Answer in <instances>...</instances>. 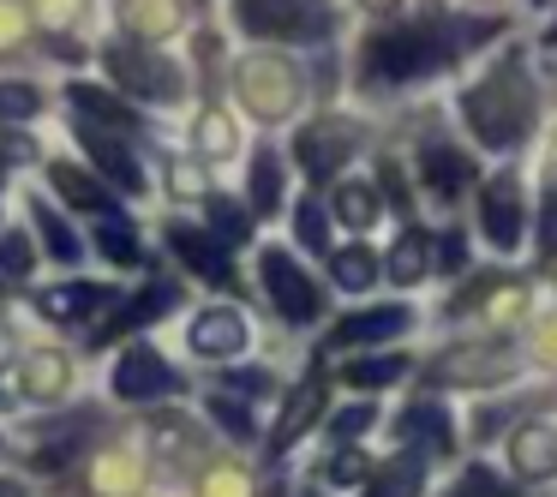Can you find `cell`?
<instances>
[{
	"instance_id": "1",
	"label": "cell",
	"mask_w": 557,
	"mask_h": 497,
	"mask_svg": "<svg viewBox=\"0 0 557 497\" xmlns=\"http://www.w3.org/2000/svg\"><path fill=\"white\" fill-rule=\"evenodd\" d=\"M461 109H468V126H473V133H480L492 150L516 145V138L533 126V85H528V73H521L516 54H509V61L497 66L485 85H473Z\"/></svg>"
},
{
	"instance_id": "2",
	"label": "cell",
	"mask_w": 557,
	"mask_h": 497,
	"mask_svg": "<svg viewBox=\"0 0 557 497\" xmlns=\"http://www.w3.org/2000/svg\"><path fill=\"white\" fill-rule=\"evenodd\" d=\"M234 25L246 37H330L336 30V7L330 0H234Z\"/></svg>"
},
{
	"instance_id": "3",
	"label": "cell",
	"mask_w": 557,
	"mask_h": 497,
	"mask_svg": "<svg viewBox=\"0 0 557 497\" xmlns=\"http://www.w3.org/2000/svg\"><path fill=\"white\" fill-rule=\"evenodd\" d=\"M449 54H456V49L444 42V30L413 25V30L372 37V49H366V73L384 78V85H396V78H420V73H432V66H444Z\"/></svg>"
},
{
	"instance_id": "4",
	"label": "cell",
	"mask_w": 557,
	"mask_h": 497,
	"mask_svg": "<svg viewBox=\"0 0 557 497\" xmlns=\"http://www.w3.org/2000/svg\"><path fill=\"white\" fill-rule=\"evenodd\" d=\"M109 73H114V85H126L133 97H145V102H181V66L174 61H162L157 49H138V42H114L109 54Z\"/></svg>"
},
{
	"instance_id": "5",
	"label": "cell",
	"mask_w": 557,
	"mask_h": 497,
	"mask_svg": "<svg viewBox=\"0 0 557 497\" xmlns=\"http://www.w3.org/2000/svg\"><path fill=\"white\" fill-rule=\"evenodd\" d=\"M264 288H270V300H276V312L288 318V324H312V318L324 312V294L306 282V270L294 264L288 252H264Z\"/></svg>"
},
{
	"instance_id": "6",
	"label": "cell",
	"mask_w": 557,
	"mask_h": 497,
	"mask_svg": "<svg viewBox=\"0 0 557 497\" xmlns=\"http://www.w3.org/2000/svg\"><path fill=\"white\" fill-rule=\"evenodd\" d=\"M240 90H246V109L258 121H282L294 109V73L282 61H252L240 66Z\"/></svg>"
},
{
	"instance_id": "7",
	"label": "cell",
	"mask_w": 557,
	"mask_h": 497,
	"mask_svg": "<svg viewBox=\"0 0 557 497\" xmlns=\"http://www.w3.org/2000/svg\"><path fill=\"white\" fill-rule=\"evenodd\" d=\"M181 384L174 377V365L162 360L157 348H133L121 365H114V396H126V401H145V396H169V389Z\"/></svg>"
},
{
	"instance_id": "8",
	"label": "cell",
	"mask_w": 557,
	"mask_h": 497,
	"mask_svg": "<svg viewBox=\"0 0 557 497\" xmlns=\"http://www.w3.org/2000/svg\"><path fill=\"white\" fill-rule=\"evenodd\" d=\"M294 150H300V162H306V174H312V181H330V174L354 157V126L318 121V126H306V133H300V145H294Z\"/></svg>"
},
{
	"instance_id": "9",
	"label": "cell",
	"mask_w": 557,
	"mask_h": 497,
	"mask_svg": "<svg viewBox=\"0 0 557 497\" xmlns=\"http://www.w3.org/2000/svg\"><path fill=\"white\" fill-rule=\"evenodd\" d=\"M480 222H485V240L497 252L521 240V198H516V181H492L485 186V204H480Z\"/></svg>"
},
{
	"instance_id": "10",
	"label": "cell",
	"mask_w": 557,
	"mask_h": 497,
	"mask_svg": "<svg viewBox=\"0 0 557 497\" xmlns=\"http://www.w3.org/2000/svg\"><path fill=\"white\" fill-rule=\"evenodd\" d=\"M169 246L186 258V270H198L205 282H222V288L234 282V264H228V252H222L216 240H205L198 228H186V222H169Z\"/></svg>"
},
{
	"instance_id": "11",
	"label": "cell",
	"mask_w": 557,
	"mask_h": 497,
	"mask_svg": "<svg viewBox=\"0 0 557 497\" xmlns=\"http://www.w3.org/2000/svg\"><path fill=\"white\" fill-rule=\"evenodd\" d=\"M193 348L205 353V360H228V353L246 348V324L240 312H228V306H216V312H205L193 324Z\"/></svg>"
},
{
	"instance_id": "12",
	"label": "cell",
	"mask_w": 557,
	"mask_h": 497,
	"mask_svg": "<svg viewBox=\"0 0 557 497\" xmlns=\"http://www.w3.org/2000/svg\"><path fill=\"white\" fill-rule=\"evenodd\" d=\"M85 150L90 157H97V169L102 174H114V186H121V192H145V174H138V162H133V150L121 145V138H109V133H97V126H85Z\"/></svg>"
},
{
	"instance_id": "13",
	"label": "cell",
	"mask_w": 557,
	"mask_h": 497,
	"mask_svg": "<svg viewBox=\"0 0 557 497\" xmlns=\"http://www.w3.org/2000/svg\"><path fill=\"white\" fill-rule=\"evenodd\" d=\"M396 330H408V306H372V312H354L336 324V348H354V341H384L396 336Z\"/></svg>"
},
{
	"instance_id": "14",
	"label": "cell",
	"mask_w": 557,
	"mask_h": 497,
	"mask_svg": "<svg viewBox=\"0 0 557 497\" xmlns=\"http://www.w3.org/2000/svg\"><path fill=\"white\" fill-rule=\"evenodd\" d=\"M509 365V353L504 348H456V353H444V384H492L497 372Z\"/></svg>"
},
{
	"instance_id": "15",
	"label": "cell",
	"mask_w": 557,
	"mask_h": 497,
	"mask_svg": "<svg viewBox=\"0 0 557 497\" xmlns=\"http://www.w3.org/2000/svg\"><path fill=\"white\" fill-rule=\"evenodd\" d=\"M318 408H324V384H300V389H294L288 408H282V420H276V432H270V449H288L294 437L318 420Z\"/></svg>"
},
{
	"instance_id": "16",
	"label": "cell",
	"mask_w": 557,
	"mask_h": 497,
	"mask_svg": "<svg viewBox=\"0 0 557 497\" xmlns=\"http://www.w3.org/2000/svg\"><path fill=\"white\" fill-rule=\"evenodd\" d=\"M420 169H425V181H432V192H437V198H456L461 186H468V174H473V169H468V157H456V150H444V145L425 150Z\"/></svg>"
},
{
	"instance_id": "17",
	"label": "cell",
	"mask_w": 557,
	"mask_h": 497,
	"mask_svg": "<svg viewBox=\"0 0 557 497\" xmlns=\"http://www.w3.org/2000/svg\"><path fill=\"white\" fill-rule=\"evenodd\" d=\"M49 181L61 186V198H66V204H78V210H109V186H102L97 174H85V169H66V162H54V169H49Z\"/></svg>"
},
{
	"instance_id": "18",
	"label": "cell",
	"mask_w": 557,
	"mask_h": 497,
	"mask_svg": "<svg viewBox=\"0 0 557 497\" xmlns=\"http://www.w3.org/2000/svg\"><path fill=\"white\" fill-rule=\"evenodd\" d=\"M509 461H516V473H545L557 461V444L545 425H521L516 444H509Z\"/></svg>"
},
{
	"instance_id": "19",
	"label": "cell",
	"mask_w": 557,
	"mask_h": 497,
	"mask_svg": "<svg viewBox=\"0 0 557 497\" xmlns=\"http://www.w3.org/2000/svg\"><path fill=\"white\" fill-rule=\"evenodd\" d=\"M102 300H109V288H97V282H73V288H49L37 306L49 318H85L90 306H102Z\"/></svg>"
},
{
	"instance_id": "20",
	"label": "cell",
	"mask_w": 557,
	"mask_h": 497,
	"mask_svg": "<svg viewBox=\"0 0 557 497\" xmlns=\"http://www.w3.org/2000/svg\"><path fill=\"white\" fill-rule=\"evenodd\" d=\"M174 300H181V294H174V288H162V282H157V288H145L133 306H126V312H114V324H109V330H138V324H150V318H162ZM109 330H97V341L109 336Z\"/></svg>"
},
{
	"instance_id": "21",
	"label": "cell",
	"mask_w": 557,
	"mask_h": 497,
	"mask_svg": "<svg viewBox=\"0 0 557 497\" xmlns=\"http://www.w3.org/2000/svg\"><path fill=\"white\" fill-rule=\"evenodd\" d=\"M330 276H336V288L360 294V288H372V276H377V258L366 252V246H348V252H336V258H330Z\"/></svg>"
},
{
	"instance_id": "22",
	"label": "cell",
	"mask_w": 557,
	"mask_h": 497,
	"mask_svg": "<svg viewBox=\"0 0 557 497\" xmlns=\"http://www.w3.org/2000/svg\"><path fill=\"white\" fill-rule=\"evenodd\" d=\"M276 204H282V169L270 150H258L252 157V210L258 216H276Z\"/></svg>"
},
{
	"instance_id": "23",
	"label": "cell",
	"mask_w": 557,
	"mask_h": 497,
	"mask_svg": "<svg viewBox=\"0 0 557 497\" xmlns=\"http://www.w3.org/2000/svg\"><path fill=\"white\" fill-rule=\"evenodd\" d=\"M396 432H401V437H413V444L449 449V420H444L437 408H425V401H420V408H408V413H401V425H396Z\"/></svg>"
},
{
	"instance_id": "24",
	"label": "cell",
	"mask_w": 557,
	"mask_h": 497,
	"mask_svg": "<svg viewBox=\"0 0 557 497\" xmlns=\"http://www.w3.org/2000/svg\"><path fill=\"white\" fill-rule=\"evenodd\" d=\"M73 102L90 114V121H114V126H138V114L126 109L121 97H109V90H97V85H73Z\"/></svg>"
},
{
	"instance_id": "25",
	"label": "cell",
	"mask_w": 557,
	"mask_h": 497,
	"mask_svg": "<svg viewBox=\"0 0 557 497\" xmlns=\"http://www.w3.org/2000/svg\"><path fill=\"white\" fill-rule=\"evenodd\" d=\"M336 216L342 222H354V228H372L377 222V198H372V186H360V181H348L336 192Z\"/></svg>"
},
{
	"instance_id": "26",
	"label": "cell",
	"mask_w": 557,
	"mask_h": 497,
	"mask_svg": "<svg viewBox=\"0 0 557 497\" xmlns=\"http://www.w3.org/2000/svg\"><path fill=\"white\" fill-rule=\"evenodd\" d=\"M401 372H408V360H401V353H384V360H354V365H348V384L384 389V384H396Z\"/></svg>"
},
{
	"instance_id": "27",
	"label": "cell",
	"mask_w": 557,
	"mask_h": 497,
	"mask_svg": "<svg viewBox=\"0 0 557 497\" xmlns=\"http://www.w3.org/2000/svg\"><path fill=\"white\" fill-rule=\"evenodd\" d=\"M30 216H37V228H42V246H49V252L61 258V264H73V258H78V240H73V228H66V222L54 216L49 204H37Z\"/></svg>"
},
{
	"instance_id": "28",
	"label": "cell",
	"mask_w": 557,
	"mask_h": 497,
	"mask_svg": "<svg viewBox=\"0 0 557 497\" xmlns=\"http://www.w3.org/2000/svg\"><path fill=\"white\" fill-rule=\"evenodd\" d=\"M366 497H420V468H413V461H396V468L377 473Z\"/></svg>"
},
{
	"instance_id": "29",
	"label": "cell",
	"mask_w": 557,
	"mask_h": 497,
	"mask_svg": "<svg viewBox=\"0 0 557 497\" xmlns=\"http://www.w3.org/2000/svg\"><path fill=\"white\" fill-rule=\"evenodd\" d=\"M389 270H396V282H420L425 276V234H401V246L389 252Z\"/></svg>"
},
{
	"instance_id": "30",
	"label": "cell",
	"mask_w": 557,
	"mask_h": 497,
	"mask_svg": "<svg viewBox=\"0 0 557 497\" xmlns=\"http://www.w3.org/2000/svg\"><path fill=\"white\" fill-rule=\"evenodd\" d=\"M97 246H102V258H114V264H138V240H133V228H126V222H102Z\"/></svg>"
},
{
	"instance_id": "31",
	"label": "cell",
	"mask_w": 557,
	"mask_h": 497,
	"mask_svg": "<svg viewBox=\"0 0 557 497\" xmlns=\"http://www.w3.org/2000/svg\"><path fill=\"white\" fill-rule=\"evenodd\" d=\"M61 372H66V360H61V353H37V360H30L25 389H30V396H54V389H61Z\"/></svg>"
},
{
	"instance_id": "32",
	"label": "cell",
	"mask_w": 557,
	"mask_h": 497,
	"mask_svg": "<svg viewBox=\"0 0 557 497\" xmlns=\"http://www.w3.org/2000/svg\"><path fill=\"white\" fill-rule=\"evenodd\" d=\"M210 222H216V240L222 246H240L246 240V216L234 204H222V198H210Z\"/></svg>"
},
{
	"instance_id": "33",
	"label": "cell",
	"mask_w": 557,
	"mask_h": 497,
	"mask_svg": "<svg viewBox=\"0 0 557 497\" xmlns=\"http://www.w3.org/2000/svg\"><path fill=\"white\" fill-rule=\"evenodd\" d=\"M42 109V97L30 85H0V114H18V121H30V114Z\"/></svg>"
},
{
	"instance_id": "34",
	"label": "cell",
	"mask_w": 557,
	"mask_h": 497,
	"mask_svg": "<svg viewBox=\"0 0 557 497\" xmlns=\"http://www.w3.org/2000/svg\"><path fill=\"white\" fill-rule=\"evenodd\" d=\"M0 270H13V276L30 270V240L25 234H0Z\"/></svg>"
},
{
	"instance_id": "35",
	"label": "cell",
	"mask_w": 557,
	"mask_h": 497,
	"mask_svg": "<svg viewBox=\"0 0 557 497\" xmlns=\"http://www.w3.org/2000/svg\"><path fill=\"white\" fill-rule=\"evenodd\" d=\"M294 228H300V240L312 246V252H324V240H330V234H324V210H318V204H300Z\"/></svg>"
},
{
	"instance_id": "36",
	"label": "cell",
	"mask_w": 557,
	"mask_h": 497,
	"mask_svg": "<svg viewBox=\"0 0 557 497\" xmlns=\"http://www.w3.org/2000/svg\"><path fill=\"white\" fill-rule=\"evenodd\" d=\"M210 413H216V420H222V425H228V432H234V437H252V420H246V408H240V401H228V396H216V401H210Z\"/></svg>"
},
{
	"instance_id": "37",
	"label": "cell",
	"mask_w": 557,
	"mask_h": 497,
	"mask_svg": "<svg viewBox=\"0 0 557 497\" xmlns=\"http://www.w3.org/2000/svg\"><path fill=\"white\" fill-rule=\"evenodd\" d=\"M198 138H205V150H210V157H222V150H228V121H222V114H205Z\"/></svg>"
},
{
	"instance_id": "38",
	"label": "cell",
	"mask_w": 557,
	"mask_h": 497,
	"mask_svg": "<svg viewBox=\"0 0 557 497\" xmlns=\"http://www.w3.org/2000/svg\"><path fill=\"white\" fill-rule=\"evenodd\" d=\"M360 473H366L360 449H354V456H336V461H330V480H336V485H354V480H360Z\"/></svg>"
},
{
	"instance_id": "39",
	"label": "cell",
	"mask_w": 557,
	"mask_h": 497,
	"mask_svg": "<svg viewBox=\"0 0 557 497\" xmlns=\"http://www.w3.org/2000/svg\"><path fill=\"white\" fill-rule=\"evenodd\" d=\"M366 425H372V408H366V401H360V408H348V413H342V420H336V437H360Z\"/></svg>"
},
{
	"instance_id": "40",
	"label": "cell",
	"mask_w": 557,
	"mask_h": 497,
	"mask_svg": "<svg viewBox=\"0 0 557 497\" xmlns=\"http://www.w3.org/2000/svg\"><path fill=\"white\" fill-rule=\"evenodd\" d=\"M461 258H468V246H461L456 234H444V246H437V264H444V270H461Z\"/></svg>"
},
{
	"instance_id": "41",
	"label": "cell",
	"mask_w": 557,
	"mask_h": 497,
	"mask_svg": "<svg viewBox=\"0 0 557 497\" xmlns=\"http://www.w3.org/2000/svg\"><path fill=\"white\" fill-rule=\"evenodd\" d=\"M456 497H497V485L485 480V468H473V473H468V485H461Z\"/></svg>"
},
{
	"instance_id": "42",
	"label": "cell",
	"mask_w": 557,
	"mask_h": 497,
	"mask_svg": "<svg viewBox=\"0 0 557 497\" xmlns=\"http://www.w3.org/2000/svg\"><path fill=\"white\" fill-rule=\"evenodd\" d=\"M234 389H246V396L258 389V396H264V389H270V377H264V372H234Z\"/></svg>"
},
{
	"instance_id": "43",
	"label": "cell",
	"mask_w": 557,
	"mask_h": 497,
	"mask_svg": "<svg viewBox=\"0 0 557 497\" xmlns=\"http://www.w3.org/2000/svg\"><path fill=\"white\" fill-rule=\"evenodd\" d=\"M13 360V330H0V365Z\"/></svg>"
},
{
	"instance_id": "44",
	"label": "cell",
	"mask_w": 557,
	"mask_h": 497,
	"mask_svg": "<svg viewBox=\"0 0 557 497\" xmlns=\"http://www.w3.org/2000/svg\"><path fill=\"white\" fill-rule=\"evenodd\" d=\"M0 497H18V485H13V480H0Z\"/></svg>"
},
{
	"instance_id": "45",
	"label": "cell",
	"mask_w": 557,
	"mask_h": 497,
	"mask_svg": "<svg viewBox=\"0 0 557 497\" xmlns=\"http://www.w3.org/2000/svg\"><path fill=\"white\" fill-rule=\"evenodd\" d=\"M7 30H13V13H0V37H7Z\"/></svg>"
},
{
	"instance_id": "46",
	"label": "cell",
	"mask_w": 557,
	"mask_h": 497,
	"mask_svg": "<svg viewBox=\"0 0 557 497\" xmlns=\"http://www.w3.org/2000/svg\"><path fill=\"white\" fill-rule=\"evenodd\" d=\"M0 169H7V157H0Z\"/></svg>"
},
{
	"instance_id": "47",
	"label": "cell",
	"mask_w": 557,
	"mask_h": 497,
	"mask_svg": "<svg viewBox=\"0 0 557 497\" xmlns=\"http://www.w3.org/2000/svg\"><path fill=\"white\" fill-rule=\"evenodd\" d=\"M533 7H545V0H533Z\"/></svg>"
}]
</instances>
